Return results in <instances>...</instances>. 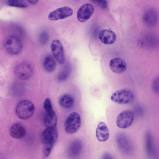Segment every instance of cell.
I'll return each mask as SVG.
<instances>
[{
  "mask_svg": "<svg viewBox=\"0 0 159 159\" xmlns=\"http://www.w3.org/2000/svg\"><path fill=\"white\" fill-rule=\"evenodd\" d=\"M70 73L69 67L66 66L60 71L58 74L57 79L59 81L65 80L68 77Z\"/></svg>",
  "mask_w": 159,
  "mask_h": 159,
  "instance_id": "23",
  "label": "cell"
},
{
  "mask_svg": "<svg viewBox=\"0 0 159 159\" xmlns=\"http://www.w3.org/2000/svg\"><path fill=\"white\" fill-rule=\"evenodd\" d=\"M116 141L118 148L123 154L128 155L132 153V144L125 134L120 133L117 134L116 137Z\"/></svg>",
  "mask_w": 159,
  "mask_h": 159,
  "instance_id": "6",
  "label": "cell"
},
{
  "mask_svg": "<svg viewBox=\"0 0 159 159\" xmlns=\"http://www.w3.org/2000/svg\"><path fill=\"white\" fill-rule=\"evenodd\" d=\"M7 5L20 8H25L28 7L27 3L23 0H9L6 2Z\"/></svg>",
  "mask_w": 159,
  "mask_h": 159,
  "instance_id": "22",
  "label": "cell"
},
{
  "mask_svg": "<svg viewBox=\"0 0 159 159\" xmlns=\"http://www.w3.org/2000/svg\"><path fill=\"white\" fill-rule=\"evenodd\" d=\"M152 88L154 92L159 95V77L156 78L153 80Z\"/></svg>",
  "mask_w": 159,
  "mask_h": 159,
  "instance_id": "25",
  "label": "cell"
},
{
  "mask_svg": "<svg viewBox=\"0 0 159 159\" xmlns=\"http://www.w3.org/2000/svg\"><path fill=\"white\" fill-rule=\"evenodd\" d=\"M48 39L49 35L46 32H42L39 35V41L41 44H45L48 42Z\"/></svg>",
  "mask_w": 159,
  "mask_h": 159,
  "instance_id": "24",
  "label": "cell"
},
{
  "mask_svg": "<svg viewBox=\"0 0 159 159\" xmlns=\"http://www.w3.org/2000/svg\"><path fill=\"white\" fill-rule=\"evenodd\" d=\"M158 15L157 12L152 9H148L144 12L143 20L147 25L152 26L157 23L158 20Z\"/></svg>",
  "mask_w": 159,
  "mask_h": 159,
  "instance_id": "15",
  "label": "cell"
},
{
  "mask_svg": "<svg viewBox=\"0 0 159 159\" xmlns=\"http://www.w3.org/2000/svg\"><path fill=\"white\" fill-rule=\"evenodd\" d=\"M56 62L54 58L51 55H47L43 61V67L47 72L53 71L56 67Z\"/></svg>",
  "mask_w": 159,
  "mask_h": 159,
  "instance_id": "21",
  "label": "cell"
},
{
  "mask_svg": "<svg viewBox=\"0 0 159 159\" xmlns=\"http://www.w3.org/2000/svg\"><path fill=\"white\" fill-rule=\"evenodd\" d=\"M73 14V10L72 8L68 7H64L50 12L48 15V18L51 20H57L70 17Z\"/></svg>",
  "mask_w": 159,
  "mask_h": 159,
  "instance_id": "10",
  "label": "cell"
},
{
  "mask_svg": "<svg viewBox=\"0 0 159 159\" xmlns=\"http://www.w3.org/2000/svg\"><path fill=\"white\" fill-rule=\"evenodd\" d=\"M52 54L58 63L63 64L65 61V57L62 43L59 39L54 40L51 44Z\"/></svg>",
  "mask_w": 159,
  "mask_h": 159,
  "instance_id": "7",
  "label": "cell"
},
{
  "mask_svg": "<svg viewBox=\"0 0 159 159\" xmlns=\"http://www.w3.org/2000/svg\"><path fill=\"white\" fill-rule=\"evenodd\" d=\"M58 133L56 127L46 128L42 132L41 140L43 145H53L57 137Z\"/></svg>",
  "mask_w": 159,
  "mask_h": 159,
  "instance_id": "11",
  "label": "cell"
},
{
  "mask_svg": "<svg viewBox=\"0 0 159 159\" xmlns=\"http://www.w3.org/2000/svg\"><path fill=\"white\" fill-rule=\"evenodd\" d=\"M34 107L33 103L28 100H23L17 104L15 108V112L19 118L26 120L30 118L33 115Z\"/></svg>",
  "mask_w": 159,
  "mask_h": 159,
  "instance_id": "2",
  "label": "cell"
},
{
  "mask_svg": "<svg viewBox=\"0 0 159 159\" xmlns=\"http://www.w3.org/2000/svg\"><path fill=\"white\" fill-rule=\"evenodd\" d=\"M111 100L114 102L119 104H126L132 102L134 99V95L130 90L123 89L115 92L111 97Z\"/></svg>",
  "mask_w": 159,
  "mask_h": 159,
  "instance_id": "5",
  "label": "cell"
},
{
  "mask_svg": "<svg viewBox=\"0 0 159 159\" xmlns=\"http://www.w3.org/2000/svg\"><path fill=\"white\" fill-rule=\"evenodd\" d=\"M43 107L45 111L44 124L46 128L56 127L57 118L50 100L47 98L44 100Z\"/></svg>",
  "mask_w": 159,
  "mask_h": 159,
  "instance_id": "1",
  "label": "cell"
},
{
  "mask_svg": "<svg viewBox=\"0 0 159 159\" xmlns=\"http://www.w3.org/2000/svg\"><path fill=\"white\" fill-rule=\"evenodd\" d=\"M145 145L146 152L150 158L154 157L155 154L153 138L151 133L147 132L145 136Z\"/></svg>",
  "mask_w": 159,
  "mask_h": 159,
  "instance_id": "19",
  "label": "cell"
},
{
  "mask_svg": "<svg viewBox=\"0 0 159 159\" xmlns=\"http://www.w3.org/2000/svg\"><path fill=\"white\" fill-rule=\"evenodd\" d=\"M38 0H28L27 2H28L31 4L34 5L36 4L38 2Z\"/></svg>",
  "mask_w": 159,
  "mask_h": 159,
  "instance_id": "28",
  "label": "cell"
},
{
  "mask_svg": "<svg viewBox=\"0 0 159 159\" xmlns=\"http://www.w3.org/2000/svg\"><path fill=\"white\" fill-rule=\"evenodd\" d=\"M100 159H113V158L110 153L106 152L102 155Z\"/></svg>",
  "mask_w": 159,
  "mask_h": 159,
  "instance_id": "27",
  "label": "cell"
},
{
  "mask_svg": "<svg viewBox=\"0 0 159 159\" xmlns=\"http://www.w3.org/2000/svg\"><path fill=\"white\" fill-rule=\"evenodd\" d=\"M99 37L101 41L106 44L113 43L116 40V36L114 32L109 30H103L100 31Z\"/></svg>",
  "mask_w": 159,
  "mask_h": 159,
  "instance_id": "17",
  "label": "cell"
},
{
  "mask_svg": "<svg viewBox=\"0 0 159 159\" xmlns=\"http://www.w3.org/2000/svg\"><path fill=\"white\" fill-rule=\"evenodd\" d=\"M83 148L82 142L76 139L72 141L70 144L67 151V154L71 159H75L80 156Z\"/></svg>",
  "mask_w": 159,
  "mask_h": 159,
  "instance_id": "13",
  "label": "cell"
},
{
  "mask_svg": "<svg viewBox=\"0 0 159 159\" xmlns=\"http://www.w3.org/2000/svg\"><path fill=\"white\" fill-rule=\"evenodd\" d=\"M134 119L133 113L129 110H125L120 113L117 117L116 124L121 129L129 127L132 124Z\"/></svg>",
  "mask_w": 159,
  "mask_h": 159,
  "instance_id": "8",
  "label": "cell"
},
{
  "mask_svg": "<svg viewBox=\"0 0 159 159\" xmlns=\"http://www.w3.org/2000/svg\"><path fill=\"white\" fill-rule=\"evenodd\" d=\"M15 73L19 79L24 80L29 79L33 73L32 66L27 63H22L18 65L15 68Z\"/></svg>",
  "mask_w": 159,
  "mask_h": 159,
  "instance_id": "9",
  "label": "cell"
},
{
  "mask_svg": "<svg viewBox=\"0 0 159 159\" xmlns=\"http://www.w3.org/2000/svg\"><path fill=\"white\" fill-rule=\"evenodd\" d=\"M93 2H94L96 4L98 5L101 8L104 9L107 7V2L105 0H100V1H93Z\"/></svg>",
  "mask_w": 159,
  "mask_h": 159,
  "instance_id": "26",
  "label": "cell"
},
{
  "mask_svg": "<svg viewBox=\"0 0 159 159\" xmlns=\"http://www.w3.org/2000/svg\"><path fill=\"white\" fill-rule=\"evenodd\" d=\"M110 69L116 73H121L125 71L127 69L125 61L120 58H115L111 60L109 63Z\"/></svg>",
  "mask_w": 159,
  "mask_h": 159,
  "instance_id": "14",
  "label": "cell"
},
{
  "mask_svg": "<svg viewBox=\"0 0 159 159\" xmlns=\"http://www.w3.org/2000/svg\"><path fill=\"white\" fill-rule=\"evenodd\" d=\"M96 136L97 139L101 142L106 141L108 139L109 130L104 122H100L98 125L96 130Z\"/></svg>",
  "mask_w": 159,
  "mask_h": 159,
  "instance_id": "16",
  "label": "cell"
},
{
  "mask_svg": "<svg viewBox=\"0 0 159 159\" xmlns=\"http://www.w3.org/2000/svg\"><path fill=\"white\" fill-rule=\"evenodd\" d=\"M9 132L11 137L16 139H20L24 137L26 132L25 127L18 123L12 125L10 128Z\"/></svg>",
  "mask_w": 159,
  "mask_h": 159,
  "instance_id": "18",
  "label": "cell"
},
{
  "mask_svg": "<svg viewBox=\"0 0 159 159\" xmlns=\"http://www.w3.org/2000/svg\"><path fill=\"white\" fill-rule=\"evenodd\" d=\"M7 52L12 55L19 54L22 49V44L20 39L17 36L11 35L7 37L4 43Z\"/></svg>",
  "mask_w": 159,
  "mask_h": 159,
  "instance_id": "4",
  "label": "cell"
},
{
  "mask_svg": "<svg viewBox=\"0 0 159 159\" xmlns=\"http://www.w3.org/2000/svg\"><path fill=\"white\" fill-rule=\"evenodd\" d=\"M81 118L79 114L74 111L67 117L64 123V129L66 133L72 134L76 132L80 127Z\"/></svg>",
  "mask_w": 159,
  "mask_h": 159,
  "instance_id": "3",
  "label": "cell"
},
{
  "mask_svg": "<svg viewBox=\"0 0 159 159\" xmlns=\"http://www.w3.org/2000/svg\"><path fill=\"white\" fill-rule=\"evenodd\" d=\"M75 100L73 97L68 94H65L60 98L59 103L62 107L65 108H69L74 105Z\"/></svg>",
  "mask_w": 159,
  "mask_h": 159,
  "instance_id": "20",
  "label": "cell"
},
{
  "mask_svg": "<svg viewBox=\"0 0 159 159\" xmlns=\"http://www.w3.org/2000/svg\"><path fill=\"white\" fill-rule=\"evenodd\" d=\"M93 6L86 3L78 9L77 13L78 20L81 22L87 21L91 16L94 11Z\"/></svg>",
  "mask_w": 159,
  "mask_h": 159,
  "instance_id": "12",
  "label": "cell"
}]
</instances>
